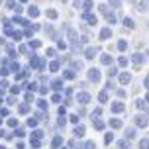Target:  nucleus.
I'll use <instances>...</instances> for the list:
<instances>
[{
    "label": "nucleus",
    "instance_id": "nucleus-4",
    "mask_svg": "<svg viewBox=\"0 0 149 149\" xmlns=\"http://www.w3.org/2000/svg\"><path fill=\"white\" fill-rule=\"evenodd\" d=\"M96 53H98V47H86V49H84V57H86V59H94Z\"/></svg>",
    "mask_w": 149,
    "mask_h": 149
},
{
    "label": "nucleus",
    "instance_id": "nucleus-7",
    "mask_svg": "<svg viewBox=\"0 0 149 149\" xmlns=\"http://www.w3.org/2000/svg\"><path fill=\"white\" fill-rule=\"evenodd\" d=\"M77 100H79L81 104H86V102H90V94H86V92H79Z\"/></svg>",
    "mask_w": 149,
    "mask_h": 149
},
{
    "label": "nucleus",
    "instance_id": "nucleus-1",
    "mask_svg": "<svg viewBox=\"0 0 149 149\" xmlns=\"http://www.w3.org/2000/svg\"><path fill=\"white\" fill-rule=\"evenodd\" d=\"M81 18H82V20H86L90 26H96V24H98V18H96L94 14H90V12H82Z\"/></svg>",
    "mask_w": 149,
    "mask_h": 149
},
{
    "label": "nucleus",
    "instance_id": "nucleus-27",
    "mask_svg": "<svg viewBox=\"0 0 149 149\" xmlns=\"http://www.w3.org/2000/svg\"><path fill=\"white\" fill-rule=\"evenodd\" d=\"M30 45L33 47V49H37V47L41 45V41H39V39H33V41H30Z\"/></svg>",
    "mask_w": 149,
    "mask_h": 149
},
{
    "label": "nucleus",
    "instance_id": "nucleus-8",
    "mask_svg": "<svg viewBox=\"0 0 149 149\" xmlns=\"http://www.w3.org/2000/svg\"><path fill=\"white\" fill-rule=\"evenodd\" d=\"M108 37H112V30L110 28H104V30L100 31V39L104 41V39H108Z\"/></svg>",
    "mask_w": 149,
    "mask_h": 149
},
{
    "label": "nucleus",
    "instance_id": "nucleus-28",
    "mask_svg": "<svg viewBox=\"0 0 149 149\" xmlns=\"http://www.w3.org/2000/svg\"><path fill=\"white\" fill-rule=\"evenodd\" d=\"M81 149H94V143H92V141H86Z\"/></svg>",
    "mask_w": 149,
    "mask_h": 149
},
{
    "label": "nucleus",
    "instance_id": "nucleus-16",
    "mask_svg": "<svg viewBox=\"0 0 149 149\" xmlns=\"http://www.w3.org/2000/svg\"><path fill=\"white\" fill-rule=\"evenodd\" d=\"M126 47H127V41L120 39V41H118V49H120V51H126Z\"/></svg>",
    "mask_w": 149,
    "mask_h": 149
},
{
    "label": "nucleus",
    "instance_id": "nucleus-21",
    "mask_svg": "<svg viewBox=\"0 0 149 149\" xmlns=\"http://www.w3.org/2000/svg\"><path fill=\"white\" fill-rule=\"evenodd\" d=\"M108 2L112 8H120V4H122V0H108Z\"/></svg>",
    "mask_w": 149,
    "mask_h": 149
},
{
    "label": "nucleus",
    "instance_id": "nucleus-32",
    "mask_svg": "<svg viewBox=\"0 0 149 149\" xmlns=\"http://www.w3.org/2000/svg\"><path fill=\"white\" fill-rule=\"evenodd\" d=\"M63 74H65V79H74V73H73V71H65Z\"/></svg>",
    "mask_w": 149,
    "mask_h": 149
},
{
    "label": "nucleus",
    "instance_id": "nucleus-5",
    "mask_svg": "<svg viewBox=\"0 0 149 149\" xmlns=\"http://www.w3.org/2000/svg\"><path fill=\"white\" fill-rule=\"evenodd\" d=\"M135 126H139V127H147V116H137L135 118Z\"/></svg>",
    "mask_w": 149,
    "mask_h": 149
},
{
    "label": "nucleus",
    "instance_id": "nucleus-12",
    "mask_svg": "<svg viewBox=\"0 0 149 149\" xmlns=\"http://www.w3.org/2000/svg\"><path fill=\"white\" fill-rule=\"evenodd\" d=\"M100 61H102V65H110V63H112V57H110V55H106V53H104V55L100 57Z\"/></svg>",
    "mask_w": 149,
    "mask_h": 149
},
{
    "label": "nucleus",
    "instance_id": "nucleus-29",
    "mask_svg": "<svg viewBox=\"0 0 149 149\" xmlns=\"http://www.w3.org/2000/svg\"><path fill=\"white\" fill-rule=\"evenodd\" d=\"M118 63H120V67H126V65H127V57H120Z\"/></svg>",
    "mask_w": 149,
    "mask_h": 149
},
{
    "label": "nucleus",
    "instance_id": "nucleus-15",
    "mask_svg": "<svg viewBox=\"0 0 149 149\" xmlns=\"http://www.w3.org/2000/svg\"><path fill=\"white\" fill-rule=\"evenodd\" d=\"M135 106H137L139 110H145V100H141V98H137V100H135Z\"/></svg>",
    "mask_w": 149,
    "mask_h": 149
},
{
    "label": "nucleus",
    "instance_id": "nucleus-9",
    "mask_svg": "<svg viewBox=\"0 0 149 149\" xmlns=\"http://www.w3.org/2000/svg\"><path fill=\"white\" fill-rule=\"evenodd\" d=\"M28 12H30L31 18H37V16H39V8H37V6H30V8H28Z\"/></svg>",
    "mask_w": 149,
    "mask_h": 149
},
{
    "label": "nucleus",
    "instance_id": "nucleus-10",
    "mask_svg": "<svg viewBox=\"0 0 149 149\" xmlns=\"http://www.w3.org/2000/svg\"><path fill=\"white\" fill-rule=\"evenodd\" d=\"M130 81H132V77H130L127 73H122V74H120V82H122V84H127Z\"/></svg>",
    "mask_w": 149,
    "mask_h": 149
},
{
    "label": "nucleus",
    "instance_id": "nucleus-20",
    "mask_svg": "<svg viewBox=\"0 0 149 149\" xmlns=\"http://www.w3.org/2000/svg\"><path fill=\"white\" fill-rule=\"evenodd\" d=\"M92 124H94V127H96V130H102V127H104V124H102L100 120H92Z\"/></svg>",
    "mask_w": 149,
    "mask_h": 149
},
{
    "label": "nucleus",
    "instance_id": "nucleus-36",
    "mask_svg": "<svg viewBox=\"0 0 149 149\" xmlns=\"http://www.w3.org/2000/svg\"><path fill=\"white\" fill-rule=\"evenodd\" d=\"M55 53H57V51H55V49H53V47H49V49H47V57H53V55H55Z\"/></svg>",
    "mask_w": 149,
    "mask_h": 149
},
{
    "label": "nucleus",
    "instance_id": "nucleus-24",
    "mask_svg": "<svg viewBox=\"0 0 149 149\" xmlns=\"http://www.w3.org/2000/svg\"><path fill=\"white\" fill-rule=\"evenodd\" d=\"M110 126L112 127H120V126H122V122H120V120H110Z\"/></svg>",
    "mask_w": 149,
    "mask_h": 149
},
{
    "label": "nucleus",
    "instance_id": "nucleus-39",
    "mask_svg": "<svg viewBox=\"0 0 149 149\" xmlns=\"http://www.w3.org/2000/svg\"><path fill=\"white\" fill-rule=\"evenodd\" d=\"M112 139H114V135H112V134H108V135H106V139H104V141H106V143H110Z\"/></svg>",
    "mask_w": 149,
    "mask_h": 149
},
{
    "label": "nucleus",
    "instance_id": "nucleus-11",
    "mask_svg": "<svg viewBox=\"0 0 149 149\" xmlns=\"http://www.w3.org/2000/svg\"><path fill=\"white\" fill-rule=\"evenodd\" d=\"M124 110V104H122V102H114V104H112V112H122Z\"/></svg>",
    "mask_w": 149,
    "mask_h": 149
},
{
    "label": "nucleus",
    "instance_id": "nucleus-17",
    "mask_svg": "<svg viewBox=\"0 0 149 149\" xmlns=\"http://www.w3.org/2000/svg\"><path fill=\"white\" fill-rule=\"evenodd\" d=\"M106 20H108V24H116V14H106Z\"/></svg>",
    "mask_w": 149,
    "mask_h": 149
},
{
    "label": "nucleus",
    "instance_id": "nucleus-38",
    "mask_svg": "<svg viewBox=\"0 0 149 149\" xmlns=\"http://www.w3.org/2000/svg\"><path fill=\"white\" fill-rule=\"evenodd\" d=\"M51 100H53V102H61V96H59V94H53Z\"/></svg>",
    "mask_w": 149,
    "mask_h": 149
},
{
    "label": "nucleus",
    "instance_id": "nucleus-6",
    "mask_svg": "<svg viewBox=\"0 0 149 149\" xmlns=\"http://www.w3.org/2000/svg\"><path fill=\"white\" fill-rule=\"evenodd\" d=\"M132 61H134L135 65H141V63H145V55L143 53H135L134 57H132Z\"/></svg>",
    "mask_w": 149,
    "mask_h": 149
},
{
    "label": "nucleus",
    "instance_id": "nucleus-37",
    "mask_svg": "<svg viewBox=\"0 0 149 149\" xmlns=\"http://www.w3.org/2000/svg\"><path fill=\"white\" fill-rule=\"evenodd\" d=\"M61 141H63V139H61V137H55V139H53V145H55V147H57V145H61Z\"/></svg>",
    "mask_w": 149,
    "mask_h": 149
},
{
    "label": "nucleus",
    "instance_id": "nucleus-26",
    "mask_svg": "<svg viewBox=\"0 0 149 149\" xmlns=\"http://www.w3.org/2000/svg\"><path fill=\"white\" fill-rule=\"evenodd\" d=\"M134 135H135V130H134V127L126 130V137H134Z\"/></svg>",
    "mask_w": 149,
    "mask_h": 149
},
{
    "label": "nucleus",
    "instance_id": "nucleus-13",
    "mask_svg": "<svg viewBox=\"0 0 149 149\" xmlns=\"http://www.w3.org/2000/svg\"><path fill=\"white\" fill-rule=\"evenodd\" d=\"M90 8H92V0H84V4H82V10H84V12H88Z\"/></svg>",
    "mask_w": 149,
    "mask_h": 149
},
{
    "label": "nucleus",
    "instance_id": "nucleus-18",
    "mask_svg": "<svg viewBox=\"0 0 149 149\" xmlns=\"http://www.w3.org/2000/svg\"><path fill=\"white\" fill-rule=\"evenodd\" d=\"M45 14H47V18H49V20H55V18H57V12H55V10H47Z\"/></svg>",
    "mask_w": 149,
    "mask_h": 149
},
{
    "label": "nucleus",
    "instance_id": "nucleus-3",
    "mask_svg": "<svg viewBox=\"0 0 149 149\" xmlns=\"http://www.w3.org/2000/svg\"><path fill=\"white\" fill-rule=\"evenodd\" d=\"M88 79L92 82H98L100 81V71H98V69H90L88 71Z\"/></svg>",
    "mask_w": 149,
    "mask_h": 149
},
{
    "label": "nucleus",
    "instance_id": "nucleus-35",
    "mask_svg": "<svg viewBox=\"0 0 149 149\" xmlns=\"http://www.w3.org/2000/svg\"><path fill=\"white\" fill-rule=\"evenodd\" d=\"M98 100H100V102H106V92H100V94H98Z\"/></svg>",
    "mask_w": 149,
    "mask_h": 149
},
{
    "label": "nucleus",
    "instance_id": "nucleus-40",
    "mask_svg": "<svg viewBox=\"0 0 149 149\" xmlns=\"http://www.w3.org/2000/svg\"><path fill=\"white\" fill-rule=\"evenodd\" d=\"M145 86L149 88V77H145Z\"/></svg>",
    "mask_w": 149,
    "mask_h": 149
},
{
    "label": "nucleus",
    "instance_id": "nucleus-31",
    "mask_svg": "<svg viewBox=\"0 0 149 149\" xmlns=\"http://www.w3.org/2000/svg\"><path fill=\"white\" fill-rule=\"evenodd\" d=\"M37 106H39L41 110H45V108H47V102H45V100H37Z\"/></svg>",
    "mask_w": 149,
    "mask_h": 149
},
{
    "label": "nucleus",
    "instance_id": "nucleus-41",
    "mask_svg": "<svg viewBox=\"0 0 149 149\" xmlns=\"http://www.w3.org/2000/svg\"><path fill=\"white\" fill-rule=\"evenodd\" d=\"M147 100H149V94H147Z\"/></svg>",
    "mask_w": 149,
    "mask_h": 149
},
{
    "label": "nucleus",
    "instance_id": "nucleus-19",
    "mask_svg": "<svg viewBox=\"0 0 149 149\" xmlns=\"http://www.w3.org/2000/svg\"><path fill=\"white\" fill-rule=\"evenodd\" d=\"M124 26L126 28H134V20L132 18H124Z\"/></svg>",
    "mask_w": 149,
    "mask_h": 149
},
{
    "label": "nucleus",
    "instance_id": "nucleus-2",
    "mask_svg": "<svg viewBox=\"0 0 149 149\" xmlns=\"http://www.w3.org/2000/svg\"><path fill=\"white\" fill-rule=\"evenodd\" d=\"M67 37H69V41H71L73 45L79 41V36H77V31H74L73 28H67Z\"/></svg>",
    "mask_w": 149,
    "mask_h": 149
},
{
    "label": "nucleus",
    "instance_id": "nucleus-30",
    "mask_svg": "<svg viewBox=\"0 0 149 149\" xmlns=\"http://www.w3.org/2000/svg\"><path fill=\"white\" fill-rule=\"evenodd\" d=\"M139 147L141 149H149V139H143V141L139 143Z\"/></svg>",
    "mask_w": 149,
    "mask_h": 149
},
{
    "label": "nucleus",
    "instance_id": "nucleus-33",
    "mask_svg": "<svg viewBox=\"0 0 149 149\" xmlns=\"http://www.w3.org/2000/svg\"><path fill=\"white\" fill-rule=\"evenodd\" d=\"M108 74H110V77H116V74H118V69H116V67H112L110 71H108Z\"/></svg>",
    "mask_w": 149,
    "mask_h": 149
},
{
    "label": "nucleus",
    "instance_id": "nucleus-23",
    "mask_svg": "<svg viewBox=\"0 0 149 149\" xmlns=\"http://www.w3.org/2000/svg\"><path fill=\"white\" fill-rule=\"evenodd\" d=\"M51 86H53V90H61V81H53Z\"/></svg>",
    "mask_w": 149,
    "mask_h": 149
},
{
    "label": "nucleus",
    "instance_id": "nucleus-25",
    "mask_svg": "<svg viewBox=\"0 0 149 149\" xmlns=\"http://www.w3.org/2000/svg\"><path fill=\"white\" fill-rule=\"evenodd\" d=\"M98 10H100V12H102V14H108V6H106V4H100V6H98Z\"/></svg>",
    "mask_w": 149,
    "mask_h": 149
},
{
    "label": "nucleus",
    "instance_id": "nucleus-22",
    "mask_svg": "<svg viewBox=\"0 0 149 149\" xmlns=\"http://www.w3.org/2000/svg\"><path fill=\"white\" fill-rule=\"evenodd\" d=\"M82 134H84V127H82V126L74 127V135H82Z\"/></svg>",
    "mask_w": 149,
    "mask_h": 149
},
{
    "label": "nucleus",
    "instance_id": "nucleus-14",
    "mask_svg": "<svg viewBox=\"0 0 149 149\" xmlns=\"http://www.w3.org/2000/svg\"><path fill=\"white\" fill-rule=\"evenodd\" d=\"M57 69H59V61H51V63H49V71H53V73H55Z\"/></svg>",
    "mask_w": 149,
    "mask_h": 149
},
{
    "label": "nucleus",
    "instance_id": "nucleus-34",
    "mask_svg": "<svg viewBox=\"0 0 149 149\" xmlns=\"http://www.w3.org/2000/svg\"><path fill=\"white\" fill-rule=\"evenodd\" d=\"M120 149H130V143L127 141H120Z\"/></svg>",
    "mask_w": 149,
    "mask_h": 149
}]
</instances>
